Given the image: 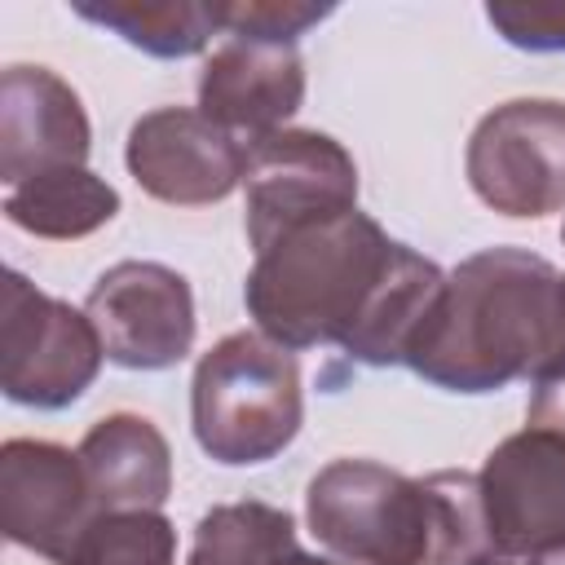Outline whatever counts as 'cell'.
Returning <instances> with one entry per match:
<instances>
[{"mask_svg":"<svg viewBox=\"0 0 565 565\" xmlns=\"http://www.w3.org/2000/svg\"><path fill=\"white\" fill-rule=\"evenodd\" d=\"M71 9L150 57H194L221 31V9L194 0H75Z\"/></svg>","mask_w":565,"mask_h":565,"instance_id":"e0dca14e","label":"cell"},{"mask_svg":"<svg viewBox=\"0 0 565 565\" xmlns=\"http://www.w3.org/2000/svg\"><path fill=\"white\" fill-rule=\"evenodd\" d=\"M305 521L344 565H472L490 552L477 472L406 477L375 459H331L309 477Z\"/></svg>","mask_w":565,"mask_h":565,"instance_id":"3957f363","label":"cell"},{"mask_svg":"<svg viewBox=\"0 0 565 565\" xmlns=\"http://www.w3.org/2000/svg\"><path fill=\"white\" fill-rule=\"evenodd\" d=\"M446 269L397 243L362 207L309 221L256 252L243 305L282 349L340 344L362 366H406Z\"/></svg>","mask_w":565,"mask_h":565,"instance_id":"6da1fadb","label":"cell"},{"mask_svg":"<svg viewBox=\"0 0 565 565\" xmlns=\"http://www.w3.org/2000/svg\"><path fill=\"white\" fill-rule=\"evenodd\" d=\"M525 424L565 433V371H556L552 380L534 384V397H530V406H525Z\"/></svg>","mask_w":565,"mask_h":565,"instance_id":"44dd1931","label":"cell"},{"mask_svg":"<svg viewBox=\"0 0 565 565\" xmlns=\"http://www.w3.org/2000/svg\"><path fill=\"white\" fill-rule=\"evenodd\" d=\"M93 124L79 93L49 66L13 62L0 75V181L13 190L53 168H84Z\"/></svg>","mask_w":565,"mask_h":565,"instance_id":"7c38bea8","label":"cell"},{"mask_svg":"<svg viewBox=\"0 0 565 565\" xmlns=\"http://www.w3.org/2000/svg\"><path fill=\"white\" fill-rule=\"evenodd\" d=\"M190 424L199 450L225 468L278 459L305 424L296 353L260 331H230L194 362Z\"/></svg>","mask_w":565,"mask_h":565,"instance_id":"277c9868","label":"cell"},{"mask_svg":"<svg viewBox=\"0 0 565 565\" xmlns=\"http://www.w3.org/2000/svg\"><path fill=\"white\" fill-rule=\"evenodd\" d=\"M102 516L79 450L44 437L0 446V534L49 565H71L79 539Z\"/></svg>","mask_w":565,"mask_h":565,"instance_id":"9c48e42d","label":"cell"},{"mask_svg":"<svg viewBox=\"0 0 565 565\" xmlns=\"http://www.w3.org/2000/svg\"><path fill=\"white\" fill-rule=\"evenodd\" d=\"M221 31L238 40H269V44H296L309 26L335 13V4H309V0H216Z\"/></svg>","mask_w":565,"mask_h":565,"instance_id":"d6986e66","label":"cell"},{"mask_svg":"<svg viewBox=\"0 0 565 565\" xmlns=\"http://www.w3.org/2000/svg\"><path fill=\"white\" fill-rule=\"evenodd\" d=\"M124 163L132 181L172 207L221 203L243 185L247 146L190 106H154L128 128Z\"/></svg>","mask_w":565,"mask_h":565,"instance_id":"8fae6325","label":"cell"},{"mask_svg":"<svg viewBox=\"0 0 565 565\" xmlns=\"http://www.w3.org/2000/svg\"><path fill=\"white\" fill-rule=\"evenodd\" d=\"M185 565H344L335 556H313L296 539V516L287 508L243 499L216 503L199 516Z\"/></svg>","mask_w":565,"mask_h":565,"instance_id":"9a60e30c","label":"cell"},{"mask_svg":"<svg viewBox=\"0 0 565 565\" xmlns=\"http://www.w3.org/2000/svg\"><path fill=\"white\" fill-rule=\"evenodd\" d=\"M300 102H305V57L296 44L230 35L199 66V110L243 146L287 128Z\"/></svg>","mask_w":565,"mask_h":565,"instance_id":"4fadbf2b","label":"cell"},{"mask_svg":"<svg viewBox=\"0 0 565 565\" xmlns=\"http://www.w3.org/2000/svg\"><path fill=\"white\" fill-rule=\"evenodd\" d=\"M102 335L93 318L49 291L22 269L0 282V388L31 411L75 406L102 371Z\"/></svg>","mask_w":565,"mask_h":565,"instance_id":"5b68a950","label":"cell"},{"mask_svg":"<svg viewBox=\"0 0 565 565\" xmlns=\"http://www.w3.org/2000/svg\"><path fill=\"white\" fill-rule=\"evenodd\" d=\"M115 212H119V190L106 177H97L88 163L40 172L4 194L9 225L35 238H53V243L84 238L102 230L106 221H115Z\"/></svg>","mask_w":565,"mask_h":565,"instance_id":"2e32d148","label":"cell"},{"mask_svg":"<svg viewBox=\"0 0 565 565\" xmlns=\"http://www.w3.org/2000/svg\"><path fill=\"white\" fill-rule=\"evenodd\" d=\"M243 190H247L243 230L252 252H260L296 225L353 212L358 163L331 132L278 128L247 146Z\"/></svg>","mask_w":565,"mask_h":565,"instance_id":"52a82bcc","label":"cell"},{"mask_svg":"<svg viewBox=\"0 0 565 565\" xmlns=\"http://www.w3.org/2000/svg\"><path fill=\"white\" fill-rule=\"evenodd\" d=\"M406 366L446 393H499L565 371V274L530 247L463 256L428 309Z\"/></svg>","mask_w":565,"mask_h":565,"instance_id":"7a4b0ae2","label":"cell"},{"mask_svg":"<svg viewBox=\"0 0 565 565\" xmlns=\"http://www.w3.org/2000/svg\"><path fill=\"white\" fill-rule=\"evenodd\" d=\"M463 172L472 194L512 221H543L565 207V102L512 97L486 110L468 137Z\"/></svg>","mask_w":565,"mask_h":565,"instance_id":"8992f818","label":"cell"},{"mask_svg":"<svg viewBox=\"0 0 565 565\" xmlns=\"http://www.w3.org/2000/svg\"><path fill=\"white\" fill-rule=\"evenodd\" d=\"M71 565H177V525L159 508L102 512Z\"/></svg>","mask_w":565,"mask_h":565,"instance_id":"ac0fdd59","label":"cell"},{"mask_svg":"<svg viewBox=\"0 0 565 565\" xmlns=\"http://www.w3.org/2000/svg\"><path fill=\"white\" fill-rule=\"evenodd\" d=\"M79 463L102 512L163 508L172 494V446L132 411L102 415L79 441Z\"/></svg>","mask_w":565,"mask_h":565,"instance_id":"5bb4252c","label":"cell"},{"mask_svg":"<svg viewBox=\"0 0 565 565\" xmlns=\"http://www.w3.org/2000/svg\"><path fill=\"white\" fill-rule=\"evenodd\" d=\"M472 565H565V547L561 552H539V556H499V552H486Z\"/></svg>","mask_w":565,"mask_h":565,"instance_id":"7402d4cb","label":"cell"},{"mask_svg":"<svg viewBox=\"0 0 565 565\" xmlns=\"http://www.w3.org/2000/svg\"><path fill=\"white\" fill-rule=\"evenodd\" d=\"M486 22L525 53H565V0H490Z\"/></svg>","mask_w":565,"mask_h":565,"instance_id":"ffe728a7","label":"cell"},{"mask_svg":"<svg viewBox=\"0 0 565 565\" xmlns=\"http://www.w3.org/2000/svg\"><path fill=\"white\" fill-rule=\"evenodd\" d=\"M84 313L102 335L106 362L124 371H168L185 362L199 331L194 291L185 274L159 260L110 265L93 282Z\"/></svg>","mask_w":565,"mask_h":565,"instance_id":"ba28073f","label":"cell"},{"mask_svg":"<svg viewBox=\"0 0 565 565\" xmlns=\"http://www.w3.org/2000/svg\"><path fill=\"white\" fill-rule=\"evenodd\" d=\"M561 238H565V225H561Z\"/></svg>","mask_w":565,"mask_h":565,"instance_id":"603a6c76","label":"cell"},{"mask_svg":"<svg viewBox=\"0 0 565 565\" xmlns=\"http://www.w3.org/2000/svg\"><path fill=\"white\" fill-rule=\"evenodd\" d=\"M477 486L490 552L539 556L565 547V433L525 424L486 455Z\"/></svg>","mask_w":565,"mask_h":565,"instance_id":"30bf717a","label":"cell"}]
</instances>
